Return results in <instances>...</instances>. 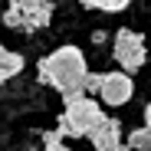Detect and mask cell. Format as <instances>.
<instances>
[{
	"instance_id": "cell-1",
	"label": "cell",
	"mask_w": 151,
	"mask_h": 151,
	"mask_svg": "<svg viewBox=\"0 0 151 151\" xmlns=\"http://www.w3.org/2000/svg\"><path fill=\"white\" fill-rule=\"evenodd\" d=\"M86 79H89V69L79 46H59L56 53L40 59V82H49L56 92H63L66 102L86 95Z\"/></svg>"
},
{
	"instance_id": "cell-2",
	"label": "cell",
	"mask_w": 151,
	"mask_h": 151,
	"mask_svg": "<svg viewBox=\"0 0 151 151\" xmlns=\"http://www.w3.org/2000/svg\"><path fill=\"white\" fill-rule=\"evenodd\" d=\"M102 105L95 99L82 95V99H69L66 102V115L59 118V132L69 135V138H86L95 132V125L102 122Z\"/></svg>"
},
{
	"instance_id": "cell-3",
	"label": "cell",
	"mask_w": 151,
	"mask_h": 151,
	"mask_svg": "<svg viewBox=\"0 0 151 151\" xmlns=\"http://www.w3.org/2000/svg\"><path fill=\"white\" fill-rule=\"evenodd\" d=\"M49 17H53V4H36V0H17V4L7 7L4 20L10 30H20V33H33V30H43Z\"/></svg>"
},
{
	"instance_id": "cell-4",
	"label": "cell",
	"mask_w": 151,
	"mask_h": 151,
	"mask_svg": "<svg viewBox=\"0 0 151 151\" xmlns=\"http://www.w3.org/2000/svg\"><path fill=\"white\" fill-rule=\"evenodd\" d=\"M115 63L122 66V72H138L141 66H145V59H148V53H145V36L141 33H135V30H118L115 33Z\"/></svg>"
},
{
	"instance_id": "cell-5",
	"label": "cell",
	"mask_w": 151,
	"mask_h": 151,
	"mask_svg": "<svg viewBox=\"0 0 151 151\" xmlns=\"http://www.w3.org/2000/svg\"><path fill=\"white\" fill-rule=\"evenodd\" d=\"M135 95V82H132V76L128 72H122V69H115V72H105V82H102V102L105 105H125L128 99Z\"/></svg>"
},
{
	"instance_id": "cell-6",
	"label": "cell",
	"mask_w": 151,
	"mask_h": 151,
	"mask_svg": "<svg viewBox=\"0 0 151 151\" xmlns=\"http://www.w3.org/2000/svg\"><path fill=\"white\" fill-rule=\"evenodd\" d=\"M89 138H92L95 151H112V148H118V145H122V125H118V118H102Z\"/></svg>"
},
{
	"instance_id": "cell-7",
	"label": "cell",
	"mask_w": 151,
	"mask_h": 151,
	"mask_svg": "<svg viewBox=\"0 0 151 151\" xmlns=\"http://www.w3.org/2000/svg\"><path fill=\"white\" fill-rule=\"evenodd\" d=\"M23 69V56L20 53H4V56H0V79H13V76Z\"/></svg>"
},
{
	"instance_id": "cell-8",
	"label": "cell",
	"mask_w": 151,
	"mask_h": 151,
	"mask_svg": "<svg viewBox=\"0 0 151 151\" xmlns=\"http://www.w3.org/2000/svg\"><path fill=\"white\" fill-rule=\"evenodd\" d=\"M125 145H128L132 151H151V132H148V128H138V132L128 135Z\"/></svg>"
},
{
	"instance_id": "cell-9",
	"label": "cell",
	"mask_w": 151,
	"mask_h": 151,
	"mask_svg": "<svg viewBox=\"0 0 151 151\" xmlns=\"http://www.w3.org/2000/svg\"><path fill=\"white\" fill-rule=\"evenodd\" d=\"M102 82H105V72H89V79H86L89 99H92V95H102Z\"/></svg>"
},
{
	"instance_id": "cell-10",
	"label": "cell",
	"mask_w": 151,
	"mask_h": 151,
	"mask_svg": "<svg viewBox=\"0 0 151 151\" xmlns=\"http://www.w3.org/2000/svg\"><path fill=\"white\" fill-rule=\"evenodd\" d=\"M86 7H89V10H102V13H118V10L128 7V4H125V0H118V4H99V0H86Z\"/></svg>"
},
{
	"instance_id": "cell-11",
	"label": "cell",
	"mask_w": 151,
	"mask_h": 151,
	"mask_svg": "<svg viewBox=\"0 0 151 151\" xmlns=\"http://www.w3.org/2000/svg\"><path fill=\"white\" fill-rule=\"evenodd\" d=\"M43 141H46V148H49V145H63V132H46Z\"/></svg>"
},
{
	"instance_id": "cell-12",
	"label": "cell",
	"mask_w": 151,
	"mask_h": 151,
	"mask_svg": "<svg viewBox=\"0 0 151 151\" xmlns=\"http://www.w3.org/2000/svg\"><path fill=\"white\" fill-rule=\"evenodd\" d=\"M145 128L151 132V102H148V109H145Z\"/></svg>"
},
{
	"instance_id": "cell-13",
	"label": "cell",
	"mask_w": 151,
	"mask_h": 151,
	"mask_svg": "<svg viewBox=\"0 0 151 151\" xmlns=\"http://www.w3.org/2000/svg\"><path fill=\"white\" fill-rule=\"evenodd\" d=\"M46 151H69V148H66V145H49Z\"/></svg>"
},
{
	"instance_id": "cell-14",
	"label": "cell",
	"mask_w": 151,
	"mask_h": 151,
	"mask_svg": "<svg viewBox=\"0 0 151 151\" xmlns=\"http://www.w3.org/2000/svg\"><path fill=\"white\" fill-rule=\"evenodd\" d=\"M112 151H132V148H128V145H118V148H112Z\"/></svg>"
},
{
	"instance_id": "cell-15",
	"label": "cell",
	"mask_w": 151,
	"mask_h": 151,
	"mask_svg": "<svg viewBox=\"0 0 151 151\" xmlns=\"http://www.w3.org/2000/svg\"><path fill=\"white\" fill-rule=\"evenodd\" d=\"M4 53H7V49H4V43H0V56H4Z\"/></svg>"
},
{
	"instance_id": "cell-16",
	"label": "cell",
	"mask_w": 151,
	"mask_h": 151,
	"mask_svg": "<svg viewBox=\"0 0 151 151\" xmlns=\"http://www.w3.org/2000/svg\"><path fill=\"white\" fill-rule=\"evenodd\" d=\"M0 86H4V79H0Z\"/></svg>"
}]
</instances>
